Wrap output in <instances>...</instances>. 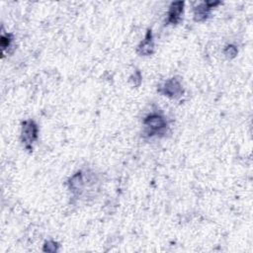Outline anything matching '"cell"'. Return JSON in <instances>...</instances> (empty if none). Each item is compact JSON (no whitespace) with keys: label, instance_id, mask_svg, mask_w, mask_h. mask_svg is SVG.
Masks as SVG:
<instances>
[{"label":"cell","instance_id":"8992f818","mask_svg":"<svg viewBox=\"0 0 253 253\" xmlns=\"http://www.w3.org/2000/svg\"><path fill=\"white\" fill-rule=\"evenodd\" d=\"M136 51L141 56H148L154 52V42L151 30H147L144 39L137 45Z\"/></svg>","mask_w":253,"mask_h":253},{"label":"cell","instance_id":"52a82bcc","mask_svg":"<svg viewBox=\"0 0 253 253\" xmlns=\"http://www.w3.org/2000/svg\"><path fill=\"white\" fill-rule=\"evenodd\" d=\"M68 187L73 194H80L84 188V179L81 172L73 174L68 180Z\"/></svg>","mask_w":253,"mask_h":253},{"label":"cell","instance_id":"30bf717a","mask_svg":"<svg viewBox=\"0 0 253 253\" xmlns=\"http://www.w3.org/2000/svg\"><path fill=\"white\" fill-rule=\"evenodd\" d=\"M58 248H59V245H58L57 242L52 241V240H49V241H46V242L43 244L42 250H43L44 252H51V253H54V252H57V251H58Z\"/></svg>","mask_w":253,"mask_h":253},{"label":"cell","instance_id":"9c48e42d","mask_svg":"<svg viewBox=\"0 0 253 253\" xmlns=\"http://www.w3.org/2000/svg\"><path fill=\"white\" fill-rule=\"evenodd\" d=\"M141 79H142V77H141L140 71H139V70H135V71L130 75L128 81H129V83L131 84V86L137 87V86L140 85Z\"/></svg>","mask_w":253,"mask_h":253},{"label":"cell","instance_id":"ba28073f","mask_svg":"<svg viewBox=\"0 0 253 253\" xmlns=\"http://www.w3.org/2000/svg\"><path fill=\"white\" fill-rule=\"evenodd\" d=\"M13 42V36L12 34L9 33H2L1 35V49H2V55L4 56V54L6 53V50L11 46Z\"/></svg>","mask_w":253,"mask_h":253},{"label":"cell","instance_id":"6da1fadb","mask_svg":"<svg viewBox=\"0 0 253 253\" xmlns=\"http://www.w3.org/2000/svg\"><path fill=\"white\" fill-rule=\"evenodd\" d=\"M145 132L148 136L163 133L167 128V121L165 117L159 113H151L143 120Z\"/></svg>","mask_w":253,"mask_h":253},{"label":"cell","instance_id":"3957f363","mask_svg":"<svg viewBox=\"0 0 253 253\" xmlns=\"http://www.w3.org/2000/svg\"><path fill=\"white\" fill-rule=\"evenodd\" d=\"M158 92L170 99H179L184 94V88L179 79L172 77L167 79L163 85L160 86Z\"/></svg>","mask_w":253,"mask_h":253},{"label":"cell","instance_id":"277c9868","mask_svg":"<svg viewBox=\"0 0 253 253\" xmlns=\"http://www.w3.org/2000/svg\"><path fill=\"white\" fill-rule=\"evenodd\" d=\"M219 1H205L201 2L198 6L194 8V20L196 22H204L208 19L211 11L215 6L219 5Z\"/></svg>","mask_w":253,"mask_h":253},{"label":"cell","instance_id":"5b68a950","mask_svg":"<svg viewBox=\"0 0 253 253\" xmlns=\"http://www.w3.org/2000/svg\"><path fill=\"white\" fill-rule=\"evenodd\" d=\"M185 3L183 1L172 2L169 6L167 13V23L171 25H177L181 21V16L183 14Z\"/></svg>","mask_w":253,"mask_h":253},{"label":"cell","instance_id":"8fae6325","mask_svg":"<svg viewBox=\"0 0 253 253\" xmlns=\"http://www.w3.org/2000/svg\"><path fill=\"white\" fill-rule=\"evenodd\" d=\"M237 52L238 49L233 44H227L223 50V53L227 58H234L237 55Z\"/></svg>","mask_w":253,"mask_h":253},{"label":"cell","instance_id":"7a4b0ae2","mask_svg":"<svg viewBox=\"0 0 253 253\" xmlns=\"http://www.w3.org/2000/svg\"><path fill=\"white\" fill-rule=\"evenodd\" d=\"M39 127L35 121L26 120L22 124L21 129V141L24 144V147L28 150H32L33 144L38 139Z\"/></svg>","mask_w":253,"mask_h":253}]
</instances>
